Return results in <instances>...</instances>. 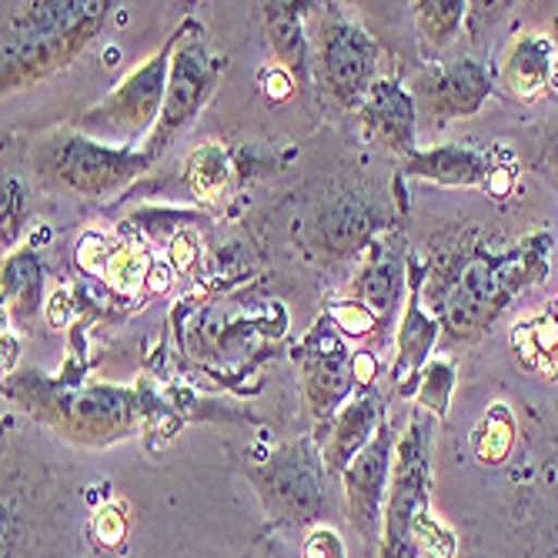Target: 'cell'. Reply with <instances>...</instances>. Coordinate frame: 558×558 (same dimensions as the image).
I'll return each mask as SVG.
<instances>
[{
    "mask_svg": "<svg viewBox=\"0 0 558 558\" xmlns=\"http://www.w3.org/2000/svg\"><path fill=\"white\" fill-rule=\"evenodd\" d=\"M412 535H415V542L422 545V551L428 558H454V532L441 519L418 515L412 522Z\"/></svg>",
    "mask_w": 558,
    "mask_h": 558,
    "instance_id": "obj_5",
    "label": "cell"
},
{
    "mask_svg": "<svg viewBox=\"0 0 558 558\" xmlns=\"http://www.w3.org/2000/svg\"><path fill=\"white\" fill-rule=\"evenodd\" d=\"M304 558H344V545L335 529H315L304 545Z\"/></svg>",
    "mask_w": 558,
    "mask_h": 558,
    "instance_id": "obj_8",
    "label": "cell"
},
{
    "mask_svg": "<svg viewBox=\"0 0 558 558\" xmlns=\"http://www.w3.org/2000/svg\"><path fill=\"white\" fill-rule=\"evenodd\" d=\"M150 255L144 244H134V241H124L111 251L108 258V268H105V281L121 291V294H137L141 284H147L150 278Z\"/></svg>",
    "mask_w": 558,
    "mask_h": 558,
    "instance_id": "obj_1",
    "label": "cell"
},
{
    "mask_svg": "<svg viewBox=\"0 0 558 558\" xmlns=\"http://www.w3.org/2000/svg\"><path fill=\"white\" fill-rule=\"evenodd\" d=\"M111 251H114V247H108L105 234L90 231V234H84V238L77 241V265H81L84 271H90V275H100V278H105V268H108Z\"/></svg>",
    "mask_w": 558,
    "mask_h": 558,
    "instance_id": "obj_6",
    "label": "cell"
},
{
    "mask_svg": "<svg viewBox=\"0 0 558 558\" xmlns=\"http://www.w3.org/2000/svg\"><path fill=\"white\" fill-rule=\"evenodd\" d=\"M197 258V234L194 231H178L171 238V268L174 271H187Z\"/></svg>",
    "mask_w": 558,
    "mask_h": 558,
    "instance_id": "obj_9",
    "label": "cell"
},
{
    "mask_svg": "<svg viewBox=\"0 0 558 558\" xmlns=\"http://www.w3.org/2000/svg\"><path fill=\"white\" fill-rule=\"evenodd\" d=\"M512 441H515V418L509 412V404H492L485 412L478 432H475V451L485 465H498L505 462V454L512 451Z\"/></svg>",
    "mask_w": 558,
    "mask_h": 558,
    "instance_id": "obj_2",
    "label": "cell"
},
{
    "mask_svg": "<svg viewBox=\"0 0 558 558\" xmlns=\"http://www.w3.org/2000/svg\"><path fill=\"white\" fill-rule=\"evenodd\" d=\"M551 318L558 322V298H555V312H551Z\"/></svg>",
    "mask_w": 558,
    "mask_h": 558,
    "instance_id": "obj_16",
    "label": "cell"
},
{
    "mask_svg": "<svg viewBox=\"0 0 558 558\" xmlns=\"http://www.w3.org/2000/svg\"><path fill=\"white\" fill-rule=\"evenodd\" d=\"M191 187L197 197H218L231 178V161H228V150L221 144H201L194 155H191V168H187Z\"/></svg>",
    "mask_w": 558,
    "mask_h": 558,
    "instance_id": "obj_3",
    "label": "cell"
},
{
    "mask_svg": "<svg viewBox=\"0 0 558 558\" xmlns=\"http://www.w3.org/2000/svg\"><path fill=\"white\" fill-rule=\"evenodd\" d=\"M47 318H50V325H54V328H64L74 318L71 301L64 294H54V298H50V304H47Z\"/></svg>",
    "mask_w": 558,
    "mask_h": 558,
    "instance_id": "obj_11",
    "label": "cell"
},
{
    "mask_svg": "<svg viewBox=\"0 0 558 558\" xmlns=\"http://www.w3.org/2000/svg\"><path fill=\"white\" fill-rule=\"evenodd\" d=\"M94 535L105 545H121L124 542L128 522H124V512L118 509V505H105V509L94 515Z\"/></svg>",
    "mask_w": 558,
    "mask_h": 558,
    "instance_id": "obj_7",
    "label": "cell"
},
{
    "mask_svg": "<svg viewBox=\"0 0 558 558\" xmlns=\"http://www.w3.org/2000/svg\"><path fill=\"white\" fill-rule=\"evenodd\" d=\"M265 90L271 94V97H288V90H291V81H288V74L281 71V68H271V71H265Z\"/></svg>",
    "mask_w": 558,
    "mask_h": 558,
    "instance_id": "obj_12",
    "label": "cell"
},
{
    "mask_svg": "<svg viewBox=\"0 0 558 558\" xmlns=\"http://www.w3.org/2000/svg\"><path fill=\"white\" fill-rule=\"evenodd\" d=\"M359 372H362V378L368 381V378H372V372H375V365H372L368 359H362V362H359Z\"/></svg>",
    "mask_w": 558,
    "mask_h": 558,
    "instance_id": "obj_15",
    "label": "cell"
},
{
    "mask_svg": "<svg viewBox=\"0 0 558 558\" xmlns=\"http://www.w3.org/2000/svg\"><path fill=\"white\" fill-rule=\"evenodd\" d=\"M150 275H155V278H147V288H150V291H165V288H171V275H174V268H168V265H155V268H150Z\"/></svg>",
    "mask_w": 558,
    "mask_h": 558,
    "instance_id": "obj_13",
    "label": "cell"
},
{
    "mask_svg": "<svg viewBox=\"0 0 558 558\" xmlns=\"http://www.w3.org/2000/svg\"><path fill=\"white\" fill-rule=\"evenodd\" d=\"M335 318H338V325H341L348 335H365V331L375 328V318H372V312H365V308H338Z\"/></svg>",
    "mask_w": 558,
    "mask_h": 558,
    "instance_id": "obj_10",
    "label": "cell"
},
{
    "mask_svg": "<svg viewBox=\"0 0 558 558\" xmlns=\"http://www.w3.org/2000/svg\"><path fill=\"white\" fill-rule=\"evenodd\" d=\"M548 64H551V47H548V40L525 37L515 47V58L509 64V84H512V90H519L525 97L535 94L545 84Z\"/></svg>",
    "mask_w": 558,
    "mask_h": 558,
    "instance_id": "obj_4",
    "label": "cell"
},
{
    "mask_svg": "<svg viewBox=\"0 0 558 558\" xmlns=\"http://www.w3.org/2000/svg\"><path fill=\"white\" fill-rule=\"evenodd\" d=\"M14 359H17V344L4 338V372H8V368L14 365Z\"/></svg>",
    "mask_w": 558,
    "mask_h": 558,
    "instance_id": "obj_14",
    "label": "cell"
}]
</instances>
